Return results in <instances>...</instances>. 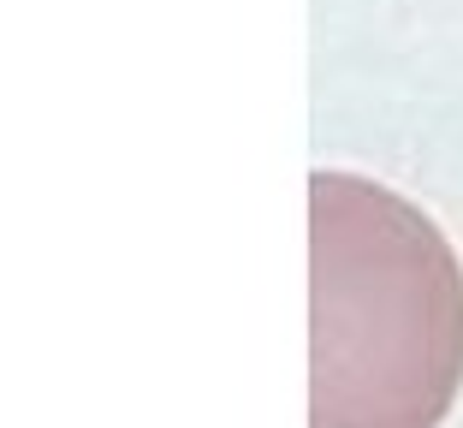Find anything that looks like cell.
I'll list each match as a JSON object with an SVG mask.
<instances>
[{
  "mask_svg": "<svg viewBox=\"0 0 463 428\" xmlns=\"http://www.w3.org/2000/svg\"><path fill=\"white\" fill-rule=\"evenodd\" d=\"M463 399V256L404 191L309 173V428H446Z\"/></svg>",
  "mask_w": 463,
  "mask_h": 428,
  "instance_id": "cell-1",
  "label": "cell"
}]
</instances>
